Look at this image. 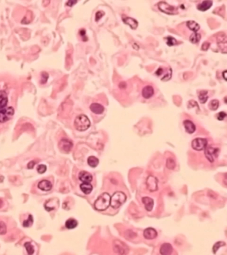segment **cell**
<instances>
[{
    "instance_id": "obj_43",
    "label": "cell",
    "mask_w": 227,
    "mask_h": 255,
    "mask_svg": "<svg viewBox=\"0 0 227 255\" xmlns=\"http://www.w3.org/2000/svg\"><path fill=\"white\" fill-rule=\"evenodd\" d=\"M103 15L102 14V12H97L96 14V20H98Z\"/></svg>"
},
{
    "instance_id": "obj_37",
    "label": "cell",
    "mask_w": 227,
    "mask_h": 255,
    "mask_svg": "<svg viewBox=\"0 0 227 255\" xmlns=\"http://www.w3.org/2000/svg\"><path fill=\"white\" fill-rule=\"evenodd\" d=\"M227 116L226 112H219L217 116V119L219 121H223Z\"/></svg>"
},
{
    "instance_id": "obj_5",
    "label": "cell",
    "mask_w": 227,
    "mask_h": 255,
    "mask_svg": "<svg viewBox=\"0 0 227 255\" xmlns=\"http://www.w3.org/2000/svg\"><path fill=\"white\" fill-rule=\"evenodd\" d=\"M158 7L161 11L167 14L174 15L178 14V9L176 7L170 5L164 1L159 2Z\"/></svg>"
},
{
    "instance_id": "obj_18",
    "label": "cell",
    "mask_w": 227,
    "mask_h": 255,
    "mask_svg": "<svg viewBox=\"0 0 227 255\" xmlns=\"http://www.w3.org/2000/svg\"><path fill=\"white\" fill-rule=\"evenodd\" d=\"M154 94V90L153 87L147 86L143 89L142 91V96L145 98L149 99L152 97Z\"/></svg>"
},
{
    "instance_id": "obj_21",
    "label": "cell",
    "mask_w": 227,
    "mask_h": 255,
    "mask_svg": "<svg viewBox=\"0 0 227 255\" xmlns=\"http://www.w3.org/2000/svg\"><path fill=\"white\" fill-rule=\"evenodd\" d=\"M122 20L125 24L129 25V26L132 29H136L138 26V22L136 20L131 17H126L123 18Z\"/></svg>"
},
{
    "instance_id": "obj_29",
    "label": "cell",
    "mask_w": 227,
    "mask_h": 255,
    "mask_svg": "<svg viewBox=\"0 0 227 255\" xmlns=\"http://www.w3.org/2000/svg\"><path fill=\"white\" fill-rule=\"evenodd\" d=\"M34 219L33 216L30 214L27 220H25L23 222V226L24 227H29L33 225Z\"/></svg>"
},
{
    "instance_id": "obj_2",
    "label": "cell",
    "mask_w": 227,
    "mask_h": 255,
    "mask_svg": "<svg viewBox=\"0 0 227 255\" xmlns=\"http://www.w3.org/2000/svg\"><path fill=\"white\" fill-rule=\"evenodd\" d=\"M91 125V122L87 116L81 114L75 118L74 126L75 129L79 131H84Z\"/></svg>"
},
{
    "instance_id": "obj_14",
    "label": "cell",
    "mask_w": 227,
    "mask_h": 255,
    "mask_svg": "<svg viewBox=\"0 0 227 255\" xmlns=\"http://www.w3.org/2000/svg\"><path fill=\"white\" fill-rule=\"evenodd\" d=\"M183 125L186 132L189 134H192L196 130V126L190 120H186L184 121Z\"/></svg>"
},
{
    "instance_id": "obj_11",
    "label": "cell",
    "mask_w": 227,
    "mask_h": 255,
    "mask_svg": "<svg viewBox=\"0 0 227 255\" xmlns=\"http://www.w3.org/2000/svg\"><path fill=\"white\" fill-rule=\"evenodd\" d=\"M143 236L147 240H152L155 239L157 237V232L155 228H148L144 230Z\"/></svg>"
},
{
    "instance_id": "obj_42",
    "label": "cell",
    "mask_w": 227,
    "mask_h": 255,
    "mask_svg": "<svg viewBox=\"0 0 227 255\" xmlns=\"http://www.w3.org/2000/svg\"><path fill=\"white\" fill-rule=\"evenodd\" d=\"M35 163L34 161H32L30 162L29 164H28V165H27V167H28V168L29 169H32L34 168V166L35 165Z\"/></svg>"
},
{
    "instance_id": "obj_35",
    "label": "cell",
    "mask_w": 227,
    "mask_h": 255,
    "mask_svg": "<svg viewBox=\"0 0 227 255\" xmlns=\"http://www.w3.org/2000/svg\"><path fill=\"white\" fill-rule=\"evenodd\" d=\"M7 232V226L4 222L0 221V235H4Z\"/></svg>"
},
{
    "instance_id": "obj_20",
    "label": "cell",
    "mask_w": 227,
    "mask_h": 255,
    "mask_svg": "<svg viewBox=\"0 0 227 255\" xmlns=\"http://www.w3.org/2000/svg\"><path fill=\"white\" fill-rule=\"evenodd\" d=\"M8 103V97L7 93L5 91H0V110L3 109Z\"/></svg>"
},
{
    "instance_id": "obj_19",
    "label": "cell",
    "mask_w": 227,
    "mask_h": 255,
    "mask_svg": "<svg viewBox=\"0 0 227 255\" xmlns=\"http://www.w3.org/2000/svg\"><path fill=\"white\" fill-rule=\"evenodd\" d=\"M213 4L212 1H204L198 5L197 8L200 11H205L212 7Z\"/></svg>"
},
{
    "instance_id": "obj_23",
    "label": "cell",
    "mask_w": 227,
    "mask_h": 255,
    "mask_svg": "<svg viewBox=\"0 0 227 255\" xmlns=\"http://www.w3.org/2000/svg\"><path fill=\"white\" fill-rule=\"evenodd\" d=\"M186 25L189 29L194 31V33H197V31L200 28L199 24L193 20H189L187 21Z\"/></svg>"
},
{
    "instance_id": "obj_39",
    "label": "cell",
    "mask_w": 227,
    "mask_h": 255,
    "mask_svg": "<svg viewBox=\"0 0 227 255\" xmlns=\"http://www.w3.org/2000/svg\"><path fill=\"white\" fill-rule=\"evenodd\" d=\"M163 73V69L161 68H159L156 72V74L157 76H161Z\"/></svg>"
},
{
    "instance_id": "obj_8",
    "label": "cell",
    "mask_w": 227,
    "mask_h": 255,
    "mask_svg": "<svg viewBox=\"0 0 227 255\" xmlns=\"http://www.w3.org/2000/svg\"><path fill=\"white\" fill-rule=\"evenodd\" d=\"M113 249L115 252L119 254H126L128 252V247L120 241L116 240L113 243Z\"/></svg>"
},
{
    "instance_id": "obj_33",
    "label": "cell",
    "mask_w": 227,
    "mask_h": 255,
    "mask_svg": "<svg viewBox=\"0 0 227 255\" xmlns=\"http://www.w3.org/2000/svg\"><path fill=\"white\" fill-rule=\"evenodd\" d=\"M166 44L169 46H174L177 44V41L174 37L169 36L166 38Z\"/></svg>"
},
{
    "instance_id": "obj_45",
    "label": "cell",
    "mask_w": 227,
    "mask_h": 255,
    "mask_svg": "<svg viewBox=\"0 0 227 255\" xmlns=\"http://www.w3.org/2000/svg\"><path fill=\"white\" fill-rule=\"evenodd\" d=\"M80 34H81V36H84L85 34V31L83 30H81L80 31Z\"/></svg>"
},
{
    "instance_id": "obj_25",
    "label": "cell",
    "mask_w": 227,
    "mask_h": 255,
    "mask_svg": "<svg viewBox=\"0 0 227 255\" xmlns=\"http://www.w3.org/2000/svg\"><path fill=\"white\" fill-rule=\"evenodd\" d=\"M88 163L92 168H96L99 163V160L96 157L94 156H89L88 159Z\"/></svg>"
},
{
    "instance_id": "obj_26",
    "label": "cell",
    "mask_w": 227,
    "mask_h": 255,
    "mask_svg": "<svg viewBox=\"0 0 227 255\" xmlns=\"http://www.w3.org/2000/svg\"><path fill=\"white\" fill-rule=\"evenodd\" d=\"M78 222L73 218L68 219L65 223V226L68 229H73L77 226Z\"/></svg>"
},
{
    "instance_id": "obj_10",
    "label": "cell",
    "mask_w": 227,
    "mask_h": 255,
    "mask_svg": "<svg viewBox=\"0 0 227 255\" xmlns=\"http://www.w3.org/2000/svg\"><path fill=\"white\" fill-rule=\"evenodd\" d=\"M158 180L156 177L149 176L146 179V183L148 190L150 192H154L157 190Z\"/></svg>"
},
{
    "instance_id": "obj_3",
    "label": "cell",
    "mask_w": 227,
    "mask_h": 255,
    "mask_svg": "<svg viewBox=\"0 0 227 255\" xmlns=\"http://www.w3.org/2000/svg\"><path fill=\"white\" fill-rule=\"evenodd\" d=\"M126 200V194L122 191H117L111 197L110 205L113 208L116 209L124 204Z\"/></svg>"
},
{
    "instance_id": "obj_17",
    "label": "cell",
    "mask_w": 227,
    "mask_h": 255,
    "mask_svg": "<svg viewBox=\"0 0 227 255\" xmlns=\"http://www.w3.org/2000/svg\"><path fill=\"white\" fill-rule=\"evenodd\" d=\"M90 109L93 113L96 114H102L104 111V107L101 104L97 103L91 104Z\"/></svg>"
},
{
    "instance_id": "obj_12",
    "label": "cell",
    "mask_w": 227,
    "mask_h": 255,
    "mask_svg": "<svg viewBox=\"0 0 227 255\" xmlns=\"http://www.w3.org/2000/svg\"><path fill=\"white\" fill-rule=\"evenodd\" d=\"M173 248L169 243H164L162 245L160 249V253L161 255H169L172 254Z\"/></svg>"
},
{
    "instance_id": "obj_24",
    "label": "cell",
    "mask_w": 227,
    "mask_h": 255,
    "mask_svg": "<svg viewBox=\"0 0 227 255\" xmlns=\"http://www.w3.org/2000/svg\"><path fill=\"white\" fill-rule=\"evenodd\" d=\"M200 102L202 104H204L208 100L209 97L208 96V91L205 90L200 91L198 96Z\"/></svg>"
},
{
    "instance_id": "obj_16",
    "label": "cell",
    "mask_w": 227,
    "mask_h": 255,
    "mask_svg": "<svg viewBox=\"0 0 227 255\" xmlns=\"http://www.w3.org/2000/svg\"><path fill=\"white\" fill-rule=\"evenodd\" d=\"M52 183L47 180H43L40 181L38 184V187L43 191H48L52 189Z\"/></svg>"
},
{
    "instance_id": "obj_9",
    "label": "cell",
    "mask_w": 227,
    "mask_h": 255,
    "mask_svg": "<svg viewBox=\"0 0 227 255\" xmlns=\"http://www.w3.org/2000/svg\"><path fill=\"white\" fill-rule=\"evenodd\" d=\"M73 144L70 140L66 138H63L59 143V147L62 151L68 152L72 148Z\"/></svg>"
},
{
    "instance_id": "obj_34",
    "label": "cell",
    "mask_w": 227,
    "mask_h": 255,
    "mask_svg": "<svg viewBox=\"0 0 227 255\" xmlns=\"http://www.w3.org/2000/svg\"><path fill=\"white\" fill-rule=\"evenodd\" d=\"M172 71L171 68L169 69L168 72L166 74H165L164 76L161 78V80L165 82L169 81V80L171 79V77H172Z\"/></svg>"
},
{
    "instance_id": "obj_36",
    "label": "cell",
    "mask_w": 227,
    "mask_h": 255,
    "mask_svg": "<svg viewBox=\"0 0 227 255\" xmlns=\"http://www.w3.org/2000/svg\"><path fill=\"white\" fill-rule=\"evenodd\" d=\"M47 170V167L45 165L40 164L38 166L37 168V170L38 172L40 174L44 173Z\"/></svg>"
},
{
    "instance_id": "obj_38",
    "label": "cell",
    "mask_w": 227,
    "mask_h": 255,
    "mask_svg": "<svg viewBox=\"0 0 227 255\" xmlns=\"http://www.w3.org/2000/svg\"><path fill=\"white\" fill-rule=\"evenodd\" d=\"M210 45V43H209V42H204L202 45L201 49H202V50L206 51V50H208V49L209 48Z\"/></svg>"
},
{
    "instance_id": "obj_41",
    "label": "cell",
    "mask_w": 227,
    "mask_h": 255,
    "mask_svg": "<svg viewBox=\"0 0 227 255\" xmlns=\"http://www.w3.org/2000/svg\"><path fill=\"white\" fill-rule=\"evenodd\" d=\"M77 1H75V0H71V1H68L67 2V5L69 6H72L73 5H75V4L77 3Z\"/></svg>"
},
{
    "instance_id": "obj_4",
    "label": "cell",
    "mask_w": 227,
    "mask_h": 255,
    "mask_svg": "<svg viewBox=\"0 0 227 255\" xmlns=\"http://www.w3.org/2000/svg\"><path fill=\"white\" fill-rule=\"evenodd\" d=\"M219 153L218 148H213L211 146H207L204 149V154L205 157L210 163L214 161L215 159L217 157Z\"/></svg>"
},
{
    "instance_id": "obj_30",
    "label": "cell",
    "mask_w": 227,
    "mask_h": 255,
    "mask_svg": "<svg viewBox=\"0 0 227 255\" xmlns=\"http://www.w3.org/2000/svg\"><path fill=\"white\" fill-rule=\"evenodd\" d=\"M166 166L169 169L174 170L176 167V163L172 158H168L166 160Z\"/></svg>"
},
{
    "instance_id": "obj_27",
    "label": "cell",
    "mask_w": 227,
    "mask_h": 255,
    "mask_svg": "<svg viewBox=\"0 0 227 255\" xmlns=\"http://www.w3.org/2000/svg\"><path fill=\"white\" fill-rule=\"evenodd\" d=\"M201 39V35L200 34L197 33H194L190 35L189 40L193 44H197L199 42Z\"/></svg>"
},
{
    "instance_id": "obj_6",
    "label": "cell",
    "mask_w": 227,
    "mask_h": 255,
    "mask_svg": "<svg viewBox=\"0 0 227 255\" xmlns=\"http://www.w3.org/2000/svg\"><path fill=\"white\" fill-rule=\"evenodd\" d=\"M14 114V109L12 107L0 110V122L4 123L10 120Z\"/></svg>"
},
{
    "instance_id": "obj_28",
    "label": "cell",
    "mask_w": 227,
    "mask_h": 255,
    "mask_svg": "<svg viewBox=\"0 0 227 255\" xmlns=\"http://www.w3.org/2000/svg\"><path fill=\"white\" fill-rule=\"evenodd\" d=\"M219 106V102L217 100L214 99L210 101L209 104V109L211 110H216Z\"/></svg>"
},
{
    "instance_id": "obj_44",
    "label": "cell",
    "mask_w": 227,
    "mask_h": 255,
    "mask_svg": "<svg viewBox=\"0 0 227 255\" xmlns=\"http://www.w3.org/2000/svg\"><path fill=\"white\" fill-rule=\"evenodd\" d=\"M223 77L226 81V78H227V71L226 70L223 72Z\"/></svg>"
},
{
    "instance_id": "obj_15",
    "label": "cell",
    "mask_w": 227,
    "mask_h": 255,
    "mask_svg": "<svg viewBox=\"0 0 227 255\" xmlns=\"http://www.w3.org/2000/svg\"><path fill=\"white\" fill-rule=\"evenodd\" d=\"M142 202L145 205V208L148 211H151L154 207V202L153 199L150 197L142 198Z\"/></svg>"
},
{
    "instance_id": "obj_22",
    "label": "cell",
    "mask_w": 227,
    "mask_h": 255,
    "mask_svg": "<svg viewBox=\"0 0 227 255\" xmlns=\"http://www.w3.org/2000/svg\"><path fill=\"white\" fill-rule=\"evenodd\" d=\"M80 188L81 190L86 194L91 193L93 189L92 186L89 183H83L80 185Z\"/></svg>"
},
{
    "instance_id": "obj_31",
    "label": "cell",
    "mask_w": 227,
    "mask_h": 255,
    "mask_svg": "<svg viewBox=\"0 0 227 255\" xmlns=\"http://www.w3.org/2000/svg\"><path fill=\"white\" fill-rule=\"evenodd\" d=\"M24 246L26 248V251L29 255H32L34 252V246L31 245L30 242H26L24 245Z\"/></svg>"
},
{
    "instance_id": "obj_13",
    "label": "cell",
    "mask_w": 227,
    "mask_h": 255,
    "mask_svg": "<svg viewBox=\"0 0 227 255\" xmlns=\"http://www.w3.org/2000/svg\"><path fill=\"white\" fill-rule=\"evenodd\" d=\"M79 178L83 183H90L93 179L92 175L86 171H81L79 175Z\"/></svg>"
},
{
    "instance_id": "obj_7",
    "label": "cell",
    "mask_w": 227,
    "mask_h": 255,
    "mask_svg": "<svg viewBox=\"0 0 227 255\" xmlns=\"http://www.w3.org/2000/svg\"><path fill=\"white\" fill-rule=\"evenodd\" d=\"M208 145V141L205 138H197L192 142V147L195 150L200 151L204 150Z\"/></svg>"
},
{
    "instance_id": "obj_32",
    "label": "cell",
    "mask_w": 227,
    "mask_h": 255,
    "mask_svg": "<svg viewBox=\"0 0 227 255\" xmlns=\"http://www.w3.org/2000/svg\"><path fill=\"white\" fill-rule=\"evenodd\" d=\"M225 245H226V244H225L224 242L223 241H218L217 242V243H215V245H214L213 247V252L214 254H216L218 250L221 247L224 246H225Z\"/></svg>"
},
{
    "instance_id": "obj_1",
    "label": "cell",
    "mask_w": 227,
    "mask_h": 255,
    "mask_svg": "<svg viewBox=\"0 0 227 255\" xmlns=\"http://www.w3.org/2000/svg\"><path fill=\"white\" fill-rule=\"evenodd\" d=\"M111 196L109 194L104 193L98 198L94 202V208L98 211L106 210L110 205Z\"/></svg>"
},
{
    "instance_id": "obj_40",
    "label": "cell",
    "mask_w": 227,
    "mask_h": 255,
    "mask_svg": "<svg viewBox=\"0 0 227 255\" xmlns=\"http://www.w3.org/2000/svg\"><path fill=\"white\" fill-rule=\"evenodd\" d=\"M48 77H49V75H48V74H47V73H44V74H43V78H42V82H43V83H45L47 82Z\"/></svg>"
}]
</instances>
